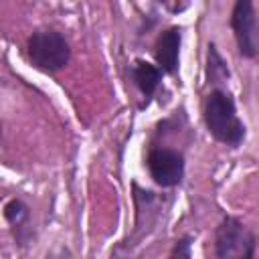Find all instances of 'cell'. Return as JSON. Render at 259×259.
Masks as SVG:
<instances>
[{
    "mask_svg": "<svg viewBox=\"0 0 259 259\" xmlns=\"http://www.w3.org/2000/svg\"><path fill=\"white\" fill-rule=\"evenodd\" d=\"M214 253L219 259H253L255 235L239 219L227 217L217 227Z\"/></svg>",
    "mask_w": 259,
    "mask_h": 259,
    "instance_id": "cell-3",
    "label": "cell"
},
{
    "mask_svg": "<svg viewBox=\"0 0 259 259\" xmlns=\"http://www.w3.org/2000/svg\"><path fill=\"white\" fill-rule=\"evenodd\" d=\"M132 79L138 85V89L146 97H150V95H154V91L158 89V85L162 81V71H160V67L152 65L148 61L138 59L134 63V67H132Z\"/></svg>",
    "mask_w": 259,
    "mask_h": 259,
    "instance_id": "cell-7",
    "label": "cell"
},
{
    "mask_svg": "<svg viewBox=\"0 0 259 259\" xmlns=\"http://www.w3.org/2000/svg\"><path fill=\"white\" fill-rule=\"evenodd\" d=\"M180 28L172 26L164 30L156 40V61L160 65V71L174 73L178 67V55H180Z\"/></svg>",
    "mask_w": 259,
    "mask_h": 259,
    "instance_id": "cell-6",
    "label": "cell"
},
{
    "mask_svg": "<svg viewBox=\"0 0 259 259\" xmlns=\"http://www.w3.org/2000/svg\"><path fill=\"white\" fill-rule=\"evenodd\" d=\"M148 170L156 184L176 186L184 178V158L176 150L154 148L148 154Z\"/></svg>",
    "mask_w": 259,
    "mask_h": 259,
    "instance_id": "cell-5",
    "label": "cell"
},
{
    "mask_svg": "<svg viewBox=\"0 0 259 259\" xmlns=\"http://www.w3.org/2000/svg\"><path fill=\"white\" fill-rule=\"evenodd\" d=\"M170 259H190V237H182L176 241Z\"/></svg>",
    "mask_w": 259,
    "mask_h": 259,
    "instance_id": "cell-9",
    "label": "cell"
},
{
    "mask_svg": "<svg viewBox=\"0 0 259 259\" xmlns=\"http://www.w3.org/2000/svg\"><path fill=\"white\" fill-rule=\"evenodd\" d=\"M26 53L28 61L45 73H55L61 71L69 59H71V49L67 38L51 28H38L28 36L26 42Z\"/></svg>",
    "mask_w": 259,
    "mask_h": 259,
    "instance_id": "cell-2",
    "label": "cell"
},
{
    "mask_svg": "<svg viewBox=\"0 0 259 259\" xmlns=\"http://www.w3.org/2000/svg\"><path fill=\"white\" fill-rule=\"evenodd\" d=\"M204 121L208 132L223 144L239 146L245 140V125L239 119L235 101L227 91H210L204 103Z\"/></svg>",
    "mask_w": 259,
    "mask_h": 259,
    "instance_id": "cell-1",
    "label": "cell"
},
{
    "mask_svg": "<svg viewBox=\"0 0 259 259\" xmlns=\"http://www.w3.org/2000/svg\"><path fill=\"white\" fill-rule=\"evenodd\" d=\"M0 140H2V123H0Z\"/></svg>",
    "mask_w": 259,
    "mask_h": 259,
    "instance_id": "cell-10",
    "label": "cell"
},
{
    "mask_svg": "<svg viewBox=\"0 0 259 259\" xmlns=\"http://www.w3.org/2000/svg\"><path fill=\"white\" fill-rule=\"evenodd\" d=\"M28 206L22 202V200H10L4 208V217L10 225L14 227H22L26 221H28Z\"/></svg>",
    "mask_w": 259,
    "mask_h": 259,
    "instance_id": "cell-8",
    "label": "cell"
},
{
    "mask_svg": "<svg viewBox=\"0 0 259 259\" xmlns=\"http://www.w3.org/2000/svg\"><path fill=\"white\" fill-rule=\"evenodd\" d=\"M231 26L237 38L239 53L247 59H253L257 55V20H255V8L249 0H239L231 14Z\"/></svg>",
    "mask_w": 259,
    "mask_h": 259,
    "instance_id": "cell-4",
    "label": "cell"
}]
</instances>
